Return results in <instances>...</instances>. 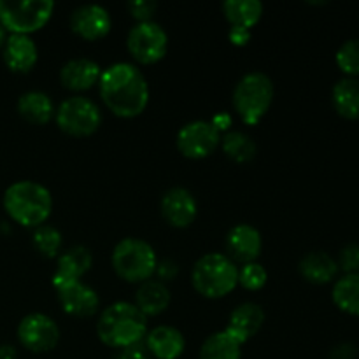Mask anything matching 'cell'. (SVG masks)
Segmentation results:
<instances>
[{"instance_id": "1", "label": "cell", "mask_w": 359, "mask_h": 359, "mask_svg": "<svg viewBox=\"0 0 359 359\" xmlns=\"http://www.w3.org/2000/svg\"><path fill=\"white\" fill-rule=\"evenodd\" d=\"M98 91L105 107L118 118H137L149 104L146 76L130 62H116L102 70Z\"/></svg>"}, {"instance_id": "20", "label": "cell", "mask_w": 359, "mask_h": 359, "mask_svg": "<svg viewBox=\"0 0 359 359\" xmlns=\"http://www.w3.org/2000/svg\"><path fill=\"white\" fill-rule=\"evenodd\" d=\"M102 69L95 60L72 58L60 70V81L67 90L84 91L90 90L100 79Z\"/></svg>"}, {"instance_id": "8", "label": "cell", "mask_w": 359, "mask_h": 359, "mask_svg": "<svg viewBox=\"0 0 359 359\" xmlns=\"http://www.w3.org/2000/svg\"><path fill=\"white\" fill-rule=\"evenodd\" d=\"M55 119L62 132L72 137H90L100 128L102 112L93 100L74 95L58 105Z\"/></svg>"}, {"instance_id": "35", "label": "cell", "mask_w": 359, "mask_h": 359, "mask_svg": "<svg viewBox=\"0 0 359 359\" xmlns=\"http://www.w3.org/2000/svg\"><path fill=\"white\" fill-rule=\"evenodd\" d=\"M228 37H230L231 44L245 46L249 41H251V30H244V28L231 27L230 32H228Z\"/></svg>"}, {"instance_id": "31", "label": "cell", "mask_w": 359, "mask_h": 359, "mask_svg": "<svg viewBox=\"0 0 359 359\" xmlns=\"http://www.w3.org/2000/svg\"><path fill=\"white\" fill-rule=\"evenodd\" d=\"M266 280H269V273H266L265 266L259 263H245L241 270H238V284L244 290L258 291L265 287Z\"/></svg>"}, {"instance_id": "28", "label": "cell", "mask_w": 359, "mask_h": 359, "mask_svg": "<svg viewBox=\"0 0 359 359\" xmlns=\"http://www.w3.org/2000/svg\"><path fill=\"white\" fill-rule=\"evenodd\" d=\"M221 147H223V153L237 163L251 161L256 156V149H258L252 137H249L244 132H238V130H230V132L224 133V137L221 139Z\"/></svg>"}, {"instance_id": "2", "label": "cell", "mask_w": 359, "mask_h": 359, "mask_svg": "<svg viewBox=\"0 0 359 359\" xmlns=\"http://www.w3.org/2000/svg\"><path fill=\"white\" fill-rule=\"evenodd\" d=\"M147 318L130 302H116L104 309L97 321V335L112 349L139 346L147 335Z\"/></svg>"}, {"instance_id": "10", "label": "cell", "mask_w": 359, "mask_h": 359, "mask_svg": "<svg viewBox=\"0 0 359 359\" xmlns=\"http://www.w3.org/2000/svg\"><path fill=\"white\" fill-rule=\"evenodd\" d=\"M177 149L189 160H202L210 156L221 144V132L210 123V119H195L179 130Z\"/></svg>"}, {"instance_id": "6", "label": "cell", "mask_w": 359, "mask_h": 359, "mask_svg": "<svg viewBox=\"0 0 359 359\" xmlns=\"http://www.w3.org/2000/svg\"><path fill=\"white\" fill-rule=\"evenodd\" d=\"M272 79L265 72H249L233 90V107L245 125H258L273 102Z\"/></svg>"}, {"instance_id": "18", "label": "cell", "mask_w": 359, "mask_h": 359, "mask_svg": "<svg viewBox=\"0 0 359 359\" xmlns=\"http://www.w3.org/2000/svg\"><path fill=\"white\" fill-rule=\"evenodd\" d=\"M2 58L7 69L16 74H27L39 60V49L30 35L11 34L2 48Z\"/></svg>"}, {"instance_id": "32", "label": "cell", "mask_w": 359, "mask_h": 359, "mask_svg": "<svg viewBox=\"0 0 359 359\" xmlns=\"http://www.w3.org/2000/svg\"><path fill=\"white\" fill-rule=\"evenodd\" d=\"M337 265L344 273H359V245L347 244L346 248H342Z\"/></svg>"}, {"instance_id": "39", "label": "cell", "mask_w": 359, "mask_h": 359, "mask_svg": "<svg viewBox=\"0 0 359 359\" xmlns=\"http://www.w3.org/2000/svg\"><path fill=\"white\" fill-rule=\"evenodd\" d=\"M6 39H7L6 30H4V27H2V25H0V49H2L4 44H6Z\"/></svg>"}, {"instance_id": "36", "label": "cell", "mask_w": 359, "mask_h": 359, "mask_svg": "<svg viewBox=\"0 0 359 359\" xmlns=\"http://www.w3.org/2000/svg\"><path fill=\"white\" fill-rule=\"evenodd\" d=\"M116 359H149L147 353L144 349H140L139 346L128 347V349H121Z\"/></svg>"}, {"instance_id": "25", "label": "cell", "mask_w": 359, "mask_h": 359, "mask_svg": "<svg viewBox=\"0 0 359 359\" xmlns=\"http://www.w3.org/2000/svg\"><path fill=\"white\" fill-rule=\"evenodd\" d=\"M332 102L335 111L346 119H359V81L344 77L333 86Z\"/></svg>"}, {"instance_id": "24", "label": "cell", "mask_w": 359, "mask_h": 359, "mask_svg": "<svg viewBox=\"0 0 359 359\" xmlns=\"http://www.w3.org/2000/svg\"><path fill=\"white\" fill-rule=\"evenodd\" d=\"M221 9L231 27L244 30H251L263 16V4L259 0H226Z\"/></svg>"}, {"instance_id": "5", "label": "cell", "mask_w": 359, "mask_h": 359, "mask_svg": "<svg viewBox=\"0 0 359 359\" xmlns=\"http://www.w3.org/2000/svg\"><path fill=\"white\" fill-rule=\"evenodd\" d=\"M112 269L126 283H144L158 269V258L153 245L142 238L128 237L119 241L112 249Z\"/></svg>"}, {"instance_id": "26", "label": "cell", "mask_w": 359, "mask_h": 359, "mask_svg": "<svg viewBox=\"0 0 359 359\" xmlns=\"http://www.w3.org/2000/svg\"><path fill=\"white\" fill-rule=\"evenodd\" d=\"M200 359H242V344L224 330L212 333L200 347Z\"/></svg>"}, {"instance_id": "7", "label": "cell", "mask_w": 359, "mask_h": 359, "mask_svg": "<svg viewBox=\"0 0 359 359\" xmlns=\"http://www.w3.org/2000/svg\"><path fill=\"white\" fill-rule=\"evenodd\" d=\"M53 11L51 0H0V25L11 34L30 35L48 23Z\"/></svg>"}, {"instance_id": "9", "label": "cell", "mask_w": 359, "mask_h": 359, "mask_svg": "<svg viewBox=\"0 0 359 359\" xmlns=\"http://www.w3.org/2000/svg\"><path fill=\"white\" fill-rule=\"evenodd\" d=\"M126 48L137 62L151 65L160 62L167 55L168 35L156 21H140L130 28Z\"/></svg>"}, {"instance_id": "12", "label": "cell", "mask_w": 359, "mask_h": 359, "mask_svg": "<svg viewBox=\"0 0 359 359\" xmlns=\"http://www.w3.org/2000/svg\"><path fill=\"white\" fill-rule=\"evenodd\" d=\"M111 13L100 4H83L70 14V28L86 41H98L111 32Z\"/></svg>"}, {"instance_id": "38", "label": "cell", "mask_w": 359, "mask_h": 359, "mask_svg": "<svg viewBox=\"0 0 359 359\" xmlns=\"http://www.w3.org/2000/svg\"><path fill=\"white\" fill-rule=\"evenodd\" d=\"M18 351L16 347L11 346V344H2L0 346V359H16Z\"/></svg>"}, {"instance_id": "13", "label": "cell", "mask_w": 359, "mask_h": 359, "mask_svg": "<svg viewBox=\"0 0 359 359\" xmlns=\"http://www.w3.org/2000/svg\"><path fill=\"white\" fill-rule=\"evenodd\" d=\"M56 293H58V302L63 312L72 318H91L97 314L100 307V298L97 291L81 280L56 287Z\"/></svg>"}, {"instance_id": "11", "label": "cell", "mask_w": 359, "mask_h": 359, "mask_svg": "<svg viewBox=\"0 0 359 359\" xmlns=\"http://www.w3.org/2000/svg\"><path fill=\"white\" fill-rule=\"evenodd\" d=\"M18 340L27 351L35 354L49 353L60 342V328L53 318L42 312L27 314L18 325Z\"/></svg>"}, {"instance_id": "4", "label": "cell", "mask_w": 359, "mask_h": 359, "mask_svg": "<svg viewBox=\"0 0 359 359\" xmlns=\"http://www.w3.org/2000/svg\"><path fill=\"white\" fill-rule=\"evenodd\" d=\"M191 284L202 297L223 298L238 284V269L221 252L203 255L191 270Z\"/></svg>"}, {"instance_id": "34", "label": "cell", "mask_w": 359, "mask_h": 359, "mask_svg": "<svg viewBox=\"0 0 359 359\" xmlns=\"http://www.w3.org/2000/svg\"><path fill=\"white\" fill-rule=\"evenodd\" d=\"M356 354V346H353V344L349 342H344L333 347L332 353H330V359H354Z\"/></svg>"}, {"instance_id": "37", "label": "cell", "mask_w": 359, "mask_h": 359, "mask_svg": "<svg viewBox=\"0 0 359 359\" xmlns=\"http://www.w3.org/2000/svg\"><path fill=\"white\" fill-rule=\"evenodd\" d=\"M210 123L221 132V130H228V126L231 125V118L228 114H224V112H221V114L214 116V118L210 119Z\"/></svg>"}, {"instance_id": "21", "label": "cell", "mask_w": 359, "mask_h": 359, "mask_svg": "<svg viewBox=\"0 0 359 359\" xmlns=\"http://www.w3.org/2000/svg\"><path fill=\"white\" fill-rule=\"evenodd\" d=\"M170 290L161 280H144L135 291V305L146 318L160 316L170 305Z\"/></svg>"}, {"instance_id": "3", "label": "cell", "mask_w": 359, "mask_h": 359, "mask_svg": "<svg viewBox=\"0 0 359 359\" xmlns=\"http://www.w3.org/2000/svg\"><path fill=\"white\" fill-rule=\"evenodd\" d=\"M2 202L11 219L27 228L44 224L53 210L51 191L35 181L13 182L4 193Z\"/></svg>"}, {"instance_id": "16", "label": "cell", "mask_w": 359, "mask_h": 359, "mask_svg": "<svg viewBox=\"0 0 359 359\" xmlns=\"http://www.w3.org/2000/svg\"><path fill=\"white\" fill-rule=\"evenodd\" d=\"M93 265V255L84 245H72L67 251H63L58 258V265H56L55 273H53V286L60 287L63 284L77 283L84 273Z\"/></svg>"}, {"instance_id": "30", "label": "cell", "mask_w": 359, "mask_h": 359, "mask_svg": "<svg viewBox=\"0 0 359 359\" xmlns=\"http://www.w3.org/2000/svg\"><path fill=\"white\" fill-rule=\"evenodd\" d=\"M337 65L347 77L359 76V39L346 41L335 55Z\"/></svg>"}, {"instance_id": "17", "label": "cell", "mask_w": 359, "mask_h": 359, "mask_svg": "<svg viewBox=\"0 0 359 359\" xmlns=\"http://www.w3.org/2000/svg\"><path fill=\"white\" fill-rule=\"evenodd\" d=\"M263 323H265V311L262 309V305L255 304V302H245L231 311L224 332L230 333L235 340L244 346L262 330Z\"/></svg>"}, {"instance_id": "22", "label": "cell", "mask_w": 359, "mask_h": 359, "mask_svg": "<svg viewBox=\"0 0 359 359\" xmlns=\"http://www.w3.org/2000/svg\"><path fill=\"white\" fill-rule=\"evenodd\" d=\"M55 104L44 91L32 90L18 98V112L32 125H46L55 116Z\"/></svg>"}, {"instance_id": "14", "label": "cell", "mask_w": 359, "mask_h": 359, "mask_svg": "<svg viewBox=\"0 0 359 359\" xmlns=\"http://www.w3.org/2000/svg\"><path fill=\"white\" fill-rule=\"evenodd\" d=\"M161 214L174 228H188L198 214V205L191 191L186 188H170L161 196Z\"/></svg>"}, {"instance_id": "23", "label": "cell", "mask_w": 359, "mask_h": 359, "mask_svg": "<svg viewBox=\"0 0 359 359\" xmlns=\"http://www.w3.org/2000/svg\"><path fill=\"white\" fill-rule=\"evenodd\" d=\"M298 269H300L302 277L311 284H328L339 273L337 259H333L325 251H312L305 255Z\"/></svg>"}, {"instance_id": "33", "label": "cell", "mask_w": 359, "mask_h": 359, "mask_svg": "<svg viewBox=\"0 0 359 359\" xmlns=\"http://www.w3.org/2000/svg\"><path fill=\"white\" fill-rule=\"evenodd\" d=\"M126 7H128L130 14L140 23V21H151V18L156 13L158 4L154 0H132L126 4Z\"/></svg>"}, {"instance_id": "29", "label": "cell", "mask_w": 359, "mask_h": 359, "mask_svg": "<svg viewBox=\"0 0 359 359\" xmlns=\"http://www.w3.org/2000/svg\"><path fill=\"white\" fill-rule=\"evenodd\" d=\"M32 242H34V248L42 256L55 258V256H58L60 249H62V233L51 224H41V226L35 228Z\"/></svg>"}, {"instance_id": "27", "label": "cell", "mask_w": 359, "mask_h": 359, "mask_svg": "<svg viewBox=\"0 0 359 359\" xmlns=\"http://www.w3.org/2000/svg\"><path fill=\"white\" fill-rule=\"evenodd\" d=\"M332 298L340 311L359 318V273H344L333 286Z\"/></svg>"}, {"instance_id": "15", "label": "cell", "mask_w": 359, "mask_h": 359, "mask_svg": "<svg viewBox=\"0 0 359 359\" xmlns=\"http://www.w3.org/2000/svg\"><path fill=\"white\" fill-rule=\"evenodd\" d=\"M263 248V238L258 228L242 223L231 228L226 235V252L231 262L255 263Z\"/></svg>"}, {"instance_id": "19", "label": "cell", "mask_w": 359, "mask_h": 359, "mask_svg": "<svg viewBox=\"0 0 359 359\" xmlns=\"http://www.w3.org/2000/svg\"><path fill=\"white\" fill-rule=\"evenodd\" d=\"M146 349L156 359H177L186 349L184 335L174 326L161 325L147 332Z\"/></svg>"}]
</instances>
